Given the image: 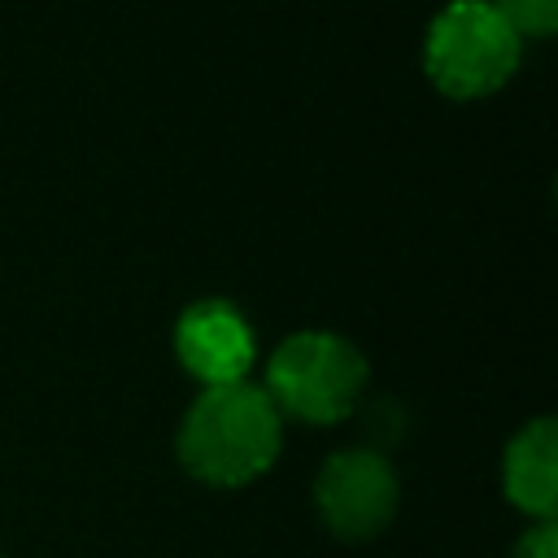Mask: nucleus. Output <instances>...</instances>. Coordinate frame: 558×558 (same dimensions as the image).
<instances>
[{
	"instance_id": "5",
	"label": "nucleus",
	"mask_w": 558,
	"mask_h": 558,
	"mask_svg": "<svg viewBox=\"0 0 558 558\" xmlns=\"http://www.w3.org/2000/svg\"><path fill=\"white\" fill-rule=\"evenodd\" d=\"M174 353L205 388L240 384L253 362V331L231 301H196L174 327Z\"/></svg>"
},
{
	"instance_id": "4",
	"label": "nucleus",
	"mask_w": 558,
	"mask_h": 558,
	"mask_svg": "<svg viewBox=\"0 0 558 558\" xmlns=\"http://www.w3.org/2000/svg\"><path fill=\"white\" fill-rule=\"evenodd\" d=\"M397 501H401L397 471L375 449H340L323 462L314 480V506L340 541L379 536L392 523Z\"/></svg>"
},
{
	"instance_id": "2",
	"label": "nucleus",
	"mask_w": 558,
	"mask_h": 558,
	"mask_svg": "<svg viewBox=\"0 0 558 558\" xmlns=\"http://www.w3.org/2000/svg\"><path fill=\"white\" fill-rule=\"evenodd\" d=\"M366 388V357L331 331L288 336L266 366V397L301 423H340Z\"/></svg>"
},
{
	"instance_id": "8",
	"label": "nucleus",
	"mask_w": 558,
	"mask_h": 558,
	"mask_svg": "<svg viewBox=\"0 0 558 558\" xmlns=\"http://www.w3.org/2000/svg\"><path fill=\"white\" fill-rule=\"evenodd\" d=\"M514 558H558V527L554 523H536L519 536Z\"/></svg>"
},
{
	"instance_id": "1",
	"label": "nucleus",
	"mask_w": 558,
	"mask_h": 558,
	"mask_svg": "<svg viewBox=\"0 0 558 558\" xmlns=\"http://www.w3.org/2000/svg\"><path fill=\"white\" fill-rule=\"evenodd\" d=\"M283 427L266 388L218 384L205 388L179 427V462L218 488H240L270 471L279 458Z\"/></svg>"
},
{
	"instance_id": "7",
	"label": "nucleus",
	"mask_w": 558,
	"mask_h": 558,
	"mask_svg": "<svg viewBox=\"0 0 558 558\" xmlns=\"http://www.w3.org/2000/svg\"><path fill=\"white\" fill-rule=\"evenodd\" d=\"M493 9L506 17V26H510L514 35H536V39H545V35H554V26H558V0H497Z\"/></svg>"
},
{
	"instance_id": "6",
	"label": "nucleus",
	"mask_w": 558,
	"mask_h": 558,
	"mask_svg": "<svg viewBox=\"0 0 558 558\" xmlns=\"http://www.w3.org/2000/svg\"><path fill=\"white\" fill-rule=\"evenodd\" d=\"M506 497L536 523H554L558 510V423H527L506 449Z\"/></svg>"
},
{
	"instance_id": "3",
	"label": "nucleus",
	"mask_w": 558,
	"mask_h": 558,
	"mask_svg": "<svg viewBox=\"0 0 558 558\" xmlns=\"http://www.w3.org/2000/svg\"><path fill=\"white\" fill-rule=\"evenodd\" d=\"M423 65L427 78L453 100L488 96L519 65V35L488 0H453L427 31Z\"/></svg>"
}]
</instances>
